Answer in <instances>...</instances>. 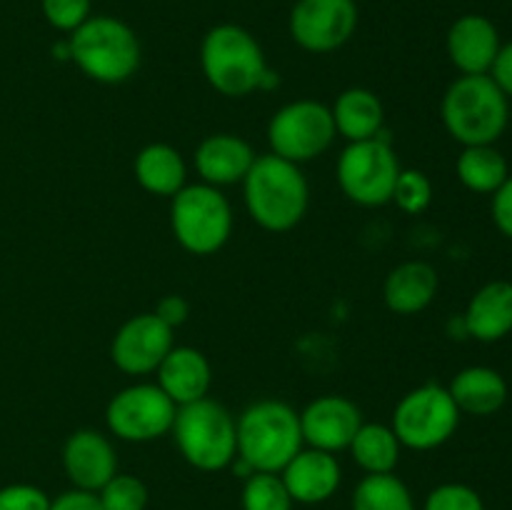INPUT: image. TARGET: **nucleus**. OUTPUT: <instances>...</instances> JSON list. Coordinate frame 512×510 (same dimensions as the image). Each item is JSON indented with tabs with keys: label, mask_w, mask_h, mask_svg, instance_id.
Returning a JSON list of instances; mask_svg holds the SVG:
<instances>
[{
	"label": "nucleus",
	"mask_w": 512,
	"mask_h": 510,
	"mask_svg": "<svg viewBox=\"0 0 512 510\" xmlns=\"http://www.w3.org/2000/svg\"><path fill=\"white\" fill-rule=\"evenodd\" d=\"M243 200L248 215L270 233L293 230L310 205L308 178L300 165L265 153L255 158L243 180Z\"/></svg>",
	"instance_id": "f257e3e1"
},
{
	"label": "nucleus",
	"mask_w": 512,
	"mask_h": 510,
	"mask_svg": "<svg viewBox=\"0 0 512 510\" xmlns=\"http://www.w3.org/2000/svg\"><path fill=\"white\" fill-rule=\"evenodd\" d=\"M440 118L455 143L495 145L510 123V100L490 75H460L448 85Z\"/></svg>",
	"instance_id": "f03ea898"
},
{
	"label": "nucleus",
	"mask_w": 512,
	"mask_h": 510,
	"mask_svg": "<svg viewBox=\"0 0 512 510\" xmlns=\"http://www.w3.org/2000/svg\"><path fill=\"white\" fill-rule=\"evenodd\" d=\"M238 458L255 473H280L305 448L300 413L283 400H258L235 420Z\"/></svg>",
	"instance_id": "7ed1b4c3"
},
{
	"label": "nucleus",
	"mask_w": 512,
	"mask_h": 510,
	"mask_svg": "<svg viewBox=\"0 0 512 510\" xmlns=\"http://www.w3.org/2000/svg\"><path fill=\"white\" fill-rule=\"evenodd\" d=\"M70 60L85 78L120 85L133 78L143 60L140 40L128 23L113 15H90L68 40Z\"/></svg>",
	"instance_id": "20e7f679"
},
{
	"label": "nucleus",
	"mask_w": 512,
	"mask_h": 510,
	"mask_svg": "<svg viewBox=\"0 0 512 510\" xmlns=\"http://www.w3.org/2000/svg\"><path fill=\"white\" fill-rule=\"evenodd\" d=\"M200 65L210 88L225 98H245L263 90L268 60L250 30L235 23H220L205 33Z\"/></svg>",
	"instance_id": "39448f33"
},
{
	"label": "nucleus",
	"mask_w": 512,
	"mask_h": 510,
	"mask_svg": "<svg viewBox=\"0 0 512 510\" xmlns=\"http://www.w3.org/2000/svg\"><path fill=\"white\" fill-rule=\"evenodd\" d=\"M170 435L185 463L203 473H220L230 468L238 455L233 413L213 398L180 405Z\"/></svg>",
	"instance_id": "423d86ee"
},
{
	"label": "nucleus",
	"mask_w": 512,
	"mask_h": 510,
	"mask_svg": "<svg viewBox=\"0 0 512 510\" xmlns=\"http://www.w3.org/2000/svg\"><path fill=\"white\" fill-rule=\"evenodd\" d=\"M233 208L223 190L208 183L185 185L170 203V228L190 255H215L233 235Z\"/></svg>",
	"instance_id": "0eeeda50"
},
{
	"label": "nucleus",
	"mask_w": 512,
	"mask_h": 510,
	"mask_svg": "<svg viewBox=\"0 0 512 510\" xmlns=\"http://www.w3.org/2000/svg\"><path fill=\"white\" fill-rule=\"evenodd\" d=\"M400 160L388 130L370 140L348 143L338 158V185L343 195L363 208H380L393 198Z\"/></svg>",
	"instance_id": "6e6552de"
},
{
	"label": "nucleus",
	"mask_w": 512,
	"mask_h": 510,
	"mask_svg": "<svg viewBox=\"0 0 512 510\" xmlns=\"http://www.w3.org/2000/svg\"><path fill=\"white\" fill-rule=\"evenodd\" d=\"M460 410L445 385L423 383L408 390L393 410L390 428L410 450H435L448 443L460 425Z\"/></svg>",
	"instance_id": "1a4fd4ad"
},
{
	"label": "nucleus",
	"mask_w": 512,
	"mask_h": 510,
	"mask_svg": "<svg viewBox=\"0 0 512 510\" xmlns=\"http://www.w3.org/2000/svg\"><path fill=\"white\" fill-rule=\"evenodd\" d=\"M333 113L320 100H293L273 113L268 123L270 153L295 165L320 158L335 140Z\"/></svg>",
	"instance_id": "9d476101"
},
{
	"label": "nucleus",
	"mask_w": 512,
	"mask_h": 510,
	"mask_svg": "<svg viewBox=\"0 0 512 510\" xmlns=\"http://www.w3.org/2000/svg\"><path fill=\"white\" fill-rule=\"evenodd\" d=\"M178 405L158 383H135L118 390L105 408V423L118 440L150 443L173 430Z\"/></svg>",
	"instance_id": "9b49d317"
},
{
	"label": "nucleus",
	"mask_w": 512,
	"mask_h": 510,
	"mask_svg": "<svg viewBox=\"0 0 512 510\" xmlns=\"http://www.w3.org/2000/svg\"><path fill=\"white\" fill-rule=\"evenodd\" d=\"M288 28L295 45L308 53H333L355 35L358 5L353 0H298Z\"/></svg>",
	"instance_id": "f8f14e48"
},
{
	"label": "nucleus",
	"mask_w": 512,
	"mask_h": 510,
	"mask_svg": "<svg viewBox=\"0 0 512 510\" xmlns=\"http://www.w3.org/2000/svg\"><path fill=\"white\" fill-rule=\"evenodd\" d=\"M173 328L155 313H138L125 320L110 343V360L125 375H150L173 350Z\"/></svg>",
	"instance_id": "ddd939ff"
},
{
	"label": "nucleus",
	"mask_w": 512,
	"mask_h": 510,
	"mask_svg": "<svg viewBox=\"0 0 512 510\" xmlns=\"http://www.w3.org/2000/svg\"><path fill=\"white\" fill-rule=\"evenodd\" d=\"M363 425V413L345 395H320L300 413V430L308 448L340 453L348 450Z\"/></svg>",
	"instance_id": "4468645a"
},
{
	"label": "nucleus",
	"mask_w": 512,
	"mask_h": 510,
	"mask_svg": "<svg viewBox=\"0 0 512 510\" xmlns=\"http://www.w3.org/2000/svg\"><path fill=\"white\" fill-rule=\"evenodd\" d=\"M63 470L73 488L98 493L118 473L115 445L100 430H75L63 445Z\"/></svg>",
	"instance_id": "2eb2a0df"
},
{
	"label": "nucleus",
	"mask_w": 512,
	"mask_h": 510,
	"mask_svg": "<svg viewBox=\"0 0 512 510\" xmlns=\"http://www.w3.org/2000/svg\"><path fill=\"white\" fill-rule=\"evenodd\" d=\"M500 33L490 18L480 13L460 15L445 35V50L463 75H488L500 50Z\"/></svg>",
	"instance_id": "dca6fc26"
},
{
	"label": "nucleus",
	"mask_w": 512,
	"mask_h": 510,
	"mask_svg": "<svg viewBox=\"0 0 512 510\" xmlns=\"http://www.w3.org/2000/svg\"><path fill=\"white\" fill-rule=\"evenodd\" d=\"M280 478H283L293 503L320 505L338 493L340 483H343V468L333 453L303 448L280 470Z\"/></svg>",
	"instance_id": "f3484780"
},
{
	"label": "nucleus",
	"mask_w": 512,
	"mask_h": 510,
	"mask_svg": "<svg viewBox=\"0 0 512 510\" xmlns=\"http://www.w3.org/2000/svg\"><path fill=\"white\" fill-rule=\"evenodd\" d=\"M255 158L258 155L245 138L235 133H215L200 140L195 150V170L200 183L225 188V185L243 183Z\"/></svg>",
	"instance_id": "a211bd4d"
},
{
	"label": "nucleus",
	"mask_w": 512,
	"mask_h": 510,
	"mask_svg": "<svg viewBox=\"0 0 512 510\" xmlns=\"http://www.w3.org/2000/svg\"><path fill=\"white\" fill-rule=\"evenodd\" d=\"M158 385L175 405H188L208 398L213 385V368L205 353L190 345H173L158 365Z\"/></svg>",
	"instance_id": "6ab92c4d"
},
{
	"label": "nucleus",
	"mask_w": 512,
	"mask_h": 510,
	"mask_svg": "<svg viewBox=\"0 0 512 510\" xmlns=\"http://www.w3.org/2000/svg\"><path fill=\"white\" fill-rule=\"evenodd\" d=\"M465 335L480 343H498L512 333V283L490 280L470 298L468 308L460 315Z\"/></svg>",
	"instance_id": "aec40b11"
},
{
	"label": "nucleus",
	"mask_w": 512,
	"mask_h": 510,
	"mask_svg": "<svg viewBox=\"0 0 512 510\" xmlns=\"http://www.w3.org/2000/svg\"><path fill=\"white\" fill-rule=\"evenodd\" d=\"M438 270L425 260H405L395 265L383 283V300L395 315H418L438 295Z\"/></svg>",
	"instance_id": "412c9836"
},
{
	"label": "nucleus",
	"mask_w": 512,
	"mask_h": 510,
	"mask_svg": "<svg viewBox=\"0 0 512 510\" xmlns=\"http://www.w3.org/2000/svg\"><path fill=\"white\" fill-rule=\"evenodd\" d=\"M460 413L475 418H490L508 403V380L488 365H470L455 373L448 385Z\"/></svg>",
	"instance_id": "4be33fe9"
},
{
	"label": "nucleus",
	"mask_w": 512,
	"mask_h": 510,
	"mask_svg": "<svg viewBox=\"0 0 512 510\" xmlns=\"http://www.w3.org/2000/svg\"><path fill=\"white\" fill-rule=\"evenodd\" d=\"M133 173L145 193L160 195V198H173L188 185L185 183L188 165H185L183 153L168 143H148L140 148V153L135 155Z\"/></svg>",
	"instance_id": "5701e85b"
},
{
	"label": "nucleus",
	"mask_w": 512,
	"mask_h": 510,
	"mask_svg": "<svg viewBox=\"0 0 512 510\" xmlns=\"http://www.w3.org/2000/svg\"><path fill=\"white\" fill-rule=\"evenodd\" d=\"M335 133L348 143L370 140L385 130L383 100L368 88H348L335 98L333 108Z\"/></svg>",
	"instance_id": "b1692460"
},
{
	"label": "nucleus",
	"mask_w": 512,
	"mask_h": 510,
	"mask_svg": "<svg viewBox=\"0 0 512 510\" xmlns=\"http://www.w3.org/2000/svg\"><path fill=\"white\" fill-rule=\"evenodd\" d=\"M350 455H353L355 465L363 470L365 475L378 473H395L400 463V445L398 435L390 425L383 423H363L355 433L353 443H350Z\"/></svg>",
	"instance_id": "393cba45"
},
{
	"label": "nucleus",
	"mask_w": 512,
	"mask_h": 510,
	"mask_svg": "<svg viewBox=\"0 0 512 510\" xmlns=\"http://www.w3.org/2000/svg\"><path fill=\"white\" fill-rule=\"evenodd\" d=\"M455 173L473 193L493 195L508 180L510 165L495 145H468L455 160Z\"/></svg>",
	"instance_id": "a878e982"
},
{
	"label": "nucleus",
	"mask_w": 512,
	"mask_h": 510,
	"mask_svg": "<svg viewBox=\"0 0 512 510\" xmlns=\"http://www.w3.org/2000/svg\"><path fill=\"white\" fill-rule=\"evenodd\" d=\"M353 510H418L403 478L395 473L365 475L353 490Z\"/></svg>",
	"instance_id": "bb28decb"
},
{
	"label": "nucleus",
	"mask_w": 512,
	"mask_h": 510,
	"mask_svg": "<svg viewBox=\"0 0 512 510\" xmlns=\"http://www.w3.org/2000/svg\"><path fill=\"white\" fill-rule=\"evenodd\" d=\"M243 510H293V498L280 473H253L245 478L240 493Z\"/></svg>",
	"instance_id": "cd10ccee"
},
{
	"label": "nucleus",
	"mask_w": 512,
	"mask_h": 510,
	"mask_svg": "<svg viewBox=\"0 0 512 510\" xmlns=\"http://www.w3.org/2000/svg\"><path fill=\"white\" fill-rule=\"evenodd\" d=\"M98 500L103 510H145L148 508V485L128 473H115L103 488L98 490Z\"/></svg>",
	"instance_id": "c85d7f7f"
},
{
	"label": "nucleus",
	"mask_w": 512,
	"mask_h": 510,
	"mask_svg": "<svg viewBox=\"0 0 512 510\" xmlns=\"http://www.w3.org/2000/svg\"><path fill=\"white\" fill-rule=\"evenodd\" d=\"M390 203L398 205L405 215H420L430 208L433 203V183L423 170L403 168L398 180H395L393 198Z\"/></svg>",
	"instance_id": "c756f323"
},
{
	"label": "nucleus",
	"mask_w": 512,
	"mask_h": 510,
	"mask_svg": "<svg viewBox=\"0 0 512 510\" xmlns=\"http://www.w3.org/2000/svg\"><path fill=\"white\" fill-rule=\"evenodd\" d=\"M423 510H485V500L473 485L440 483L428 493Z\"/></svg>",
	"instance_id": "7c9ffc66"
},
{
	"label": "nucleus",
	"mask_w": 512,
	"mask_h": 510,
	"mask_svg": "<svg viewBox=\"0 0 512 510\" xmlns=\"http://www.w3.org/2000/svg\"><path fill=\"white\" fill-rule=\"evenodd\" d=\"M40 8H43L45 20L55 30L73 33V30H78L93 15L90 13L93 0H40Z\"/></svg>",
	"instance_id": "2f4dec72"
},
{
	"label": "nucleus",
	"mask_w": 512,
	"mask_h": 510,
	"mask_svg": "<svg viewBox=\"0 0 512 510\" xmlns=\"http://www.w3.org/2000/svg\"><path fill=\"white\" fill-rule=\"evenodd\" d=\"M50 495L33 483H10L0 488V510H48Z\"/></svg>",
	"instance_id": "473e14b6"
},
{
	"label": "nucleus",
	"mask_w": 512,
	"mask_h": 510,
	"mask_svg": "<svg viewBox=\"0 0 512 510\" xmlns=\"http://www.w3.org/2000/svg\"><path fill=\"white\" fill-rule=\"evenodd\" d=\"M490 215H493L495 228L500 230V235L512 240V175H508L503 185L490 195Z\"/></svg>",
	"instance_id": "72a5a7b5"
},
{
	"label": "nucleus",
	"mask_w": 512,
	"mask_h": 510,
	"mask_svg": "<svg viewBox=\"0 0 512 510\" xmlns=\"http://www.w3.org/2000/svg\"><path fill=\"white\" fill-rule=\"evenodd\" d=\"M153 313L158 315V318L163 320L168 328L175 330V328H180L185 320H188L190 303H188V298H183V295L170 293V295H163V298L158 300V305H155Z\"/></svg>",
	"instance_id": "f704fd0d"
},
{
	"label": "nucleus",
	"mask_w": 512,
	"mask_h": 510,
	"mask_svg": "<svg viewBox=\"0 0 512 510\" xmlns=\"http://www.w3.org/2000/svg\"><path fill=\"white\" fill-rule=\"evenodd\" d=\"M48 510H103V505H100L98 493L70 488L65 493H60L58 498L50 500Z\"/></svg>",
	"instance_id": "c9c22d12"
},
{
	"label": "nucleus",
	"mask_w": 512,
	"mask_h": 510,
	"mask_svg": "<svg viewBox=\"0 0 512 510\" xmlns=\"http://www.w3.org/2000/svg\"><path fill=\"white\" fill-rule=\"evenodd\" d=\"M488 75L495 80V85L503 90L505 98L512 100V40L510 43L500 45L498 58H495L493 68H490Z\"/></svg>",
	"instance_id": "e433bc0d"
},
{
	"label": "nucleus",
	"mask_w": 512,
	"mask_h": 510,
	"mask_svg": "<svg viewBox=\"0 0 512 510\" xmlns=\"http://www.w3.org/2000/svg\"><path fill=\"white\" fill-rule=\"evenodd\" d=\"M353 3H358V0H353Z\"/></svg>",
	"instance_id": "4c0bfd02"
}]
</instances>
